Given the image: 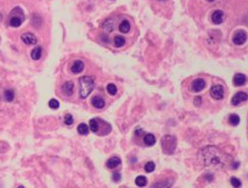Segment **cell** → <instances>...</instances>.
Instances as JSON below:
<instances>
[{
	"label": "cell",
	"instance_id": "cell-9",
	"mask_svg": "<svg viewBox=\"0 0 248 188\" xmlns=\"http://www.w3.org/2000/svg\"><path fill=\"white\" fill-rule=\"evenodd\" d=\"M205 86L204 80L201 78H198L194 80L192 84V90L195 92H198L203 90Z\"/></svg>",
	"mask_w": 248,
	"mask_h": 188
},
{
	"label": "cell",
	"instance_id": "cell-2",
	"mask_svg": "<svg viewBox=\"0 0 248 188\" xmlns=\"http://www.w3.org/2000/svg\"><path fill=\"white\" fill-rule=\"evenodd\" d=\"M79 95L84 99L91 94L94 88V80L90 76H82L79 79Z\"/></svg>",
	"mask_w": 248,
	"mask_h": 188
},
{
	"label": "cell",
	"instance_id": "cell-8",
	"mask_svg": "<svg viewBox=\"0 0 248 188\" xmlns=\"http://www.w3.org/2000/svg\"><path fill=\"white\" fill-rule=\"evenodd\" d=\"M21 39L24 43L27 45H35L37 42V39L34 35L31 33L23 34L21 36Z\"/></svg>",
	"mask_w": 248,
	"mask_h": 188
},
{
	"label": "cell",
	"instance_id": "cell-31",
	"mask_svg": "<svg viewBox=\"0 0 248 188\" xmlns=\"http://www.w3.org/2000/svg\"><path fill=\"white\" fill-rule=\"evenodd\" d=\"M113 180L115 183H118L121 180V175L120 173L115 172L113 175Z\"/></svg>",
	"mask_w": 248,
	"mask_h": 188
},
{
	"label": "cell",
	"instance_id": "cell-19",
	"mask_svg": "<svg viewBox=\"0 0 248 188\" xmlns=\"http://www.w3.org/2000/svg\"><path fill=\"white\" fill-rule=\"evenodd\" d=\"M42 48L39 46L35 48L31 52V58L34 60H38L41 58Z\"/></svg>",
	"mask_w": 248,
	"mask_h": 188
},
{
	"label": "cell",
	"instance_id": "cell-34",
	"mask_svg": "<svg viewBox=\"0 0 248 188\" xmlns=\"http://www.w3.org/2000/svg\"><path fill=\"white\" fill-rule=\"evenodd\" d=\"M159 1H164L165 0H159Z\"/></svg>",
	"mask_w": 248,
	"mask_h": 188
},
{
	"label": "cell",
	"instance_id": "cell-25",
	"mask_svg": "<svg viewBox=\"0 0 248 188\" xmlns=\"http://www.w3.org/2000/svg\"><path fill=\"white\" fill-rule=\"evenodd\" d=\"M15 97L14 92L12 89H7L4 92V97L7 102H11L13 101Z\"/></svg>",
	"mask_w": 248,
	"mask_h": 188
},
{
	"label": "cell",
	"instance_id": "cell-30",
	"mask_svg": "<svg viewBox=\"0 0 248 188\" xmlns=\"http://www.w3.org/2000/svg\"><path fill=\"white\" fill-rule=\"evenodd\" d=\"M231 184L235 187H240L241 185V181L237 178L232 177L231 178Z\"/></svg>",
	"mask_w": 248,
	"mask_h": 188
},
{
	"label": "cell",
	"instance_id": "cell-29",
	"mask_svg": "<svg viewBox=\"0 0 248 188\" xmlns=\"http://www.w3.org/2000/svg\"><path fill=\"white\" fill-rule=\"evenodd\" d=\"M64 121H65V124H67L68 126L71 125L74 122L73 118L72 115L68 114L65 116Z\"/></svg>",
	"mask_w": 248,
	"mask_h": 188
},
{
	"label": "cell",
	"instance_id": "cell-27",
	"mask_svg": "<svg viewBox=\"0 0 248 188\" xmlns=\"http://www.w3.org/2000/svg\"><path fill=\"white\" fill-rule=\"evenodd\" d=\"M155 169V164L152 161H150L145 165L144 170L147 173L152 172Z\"/></svg>",
	"mask_w": 248,
	"mask_h": 188
},
{
	"label": "cell",
	"instance_id": "cell-12",
	"mask_svg": "<svg viewBox=\"0 0 248 188\" xmlns=\"http://www.w3.org/2000/svg\"><path fill=\"white\" fill-rule=\"evenodd\" d=\"M233 84L236 86H241L246 82V77L243 74H236L233 77Z\"/></svg>",
	"mask_w": 248,
	"mask_h": 188
},
{
	"label": "cell",
	"instance_id": "cell-24",
	"mask_svg": "<svg viewBox=\"0 0 248 188\" xmlns=\"http://www.w3.org/2000/svg\"><path fill=\"white\" fill-rule=\"evenodd\" d=\"M229 123L233 126H236L240 122V118L237 114H231L229 116Z\"/></svg>",
	"mask_w": 248,
	"mask_h": 188
},
{
	"label": "cell",
	"instance_id": "cell-18",
	"mask_svg": "<svg viewBox=\"0 0 248 188\" xmlns=\"http://www.w3.org/2000/svg\"><path fill=\"white\" fill-rule=\"evenodd\" d=\"M131 26L129 22L127 20H124L122 21L118 27V29L121 33H128L130 31Z\"/></svg>",
	"mask_w": 248,
	"mask_h": 188
},
{
	"label": "cell",
	"instance_id": "cell-5",
	"mask_svg": "<svg viewBox=\"0 0 248 188\" xmlns=\"http://www.w3.org/2000/svg\"><path fill=\"white\" fill-rule=\"evenodd\" d=\"M247 37L246 32L241 30L235 32L233 36L232 41L236 45H243L246 42Z\"/></svg>",
	"mask_w": 248,
	"mask_h": 188
},
{
	"label": "cell",
	"instance_id": "cell-23",
	"mask_svg": "<svg viewBox=\"0 0 248 188\" xmlns=\"http://www.w3.org/2000/svg\"><path fill=\"white\" fill-rule=\"evenodd\" d=\"M135 182L136 185H137V186L142 187L145 186L147 185V179L146 176H144V175H140V176H137V178H136Z\"/></svg>",
	"mask_w": 248,
	"mask_h": 188
},
{
	"label": "cell",
	"instance_id": "cell-21",
	"mask_svg": "<svg viewBox=\"0 0 248 188\" xmlns=\"http://www.w3.org/2000/svg\"><path fill=\"white\" fill-rule=\"evenodd\" d=\"M78 133L81 135H87L89 133V128L84 123H81L79 124L77 128Z\"/></svg>",
	"mask_w": 248,
	"mask_h": 188
},
{
	"label": "cell",
	"instance_id": "cell-11",
	"mask_svg": "<svg viewBox=\"0 0 248 188\" xmlns=\"http://www.w3.org/2000/svg\"><path fill=\"white\" fill-rule=\"evenodd\" d=\"M224 13L222 11L217 10L214 11L212 16V20L215 24H221L223 21Z\"/></svg>",
	"mask_w": 248,
	"mask_h": 188
},
{
	"label": "cell",
	"instance_id": "cell-28",
	"mask_svg": "<svg viewBox=\"0 0 248 188\" xmlns=\"http://www.w3.org/2000/svg\"><path fill=\"white\" fill-rule=\"evenodd\" d=\"M48 105L51 109H57L58 108V107L60 106V103L58 100H56L55 98H52L49 101Z\"/></svg>",
	"mask_w": 248,
	"mask_h": 188
},
{
	"label": "cell",
	"instance_id": "cell-6",
	"mask_svg": "<svg viewBox=\"0 0 248 188\" xmlns=\"http://www.w3.org/2000/svg\"><path fill=\"white\" fill-rule=\"evenodd\" d=\"M224 89L222 86L217 85L212 87L210 90V94L215 100H221L224 97Z\"/></svg>",
	"mask_w": 248,
	"mask_h": 188
},
{
	"label": "cell",
	"instance_id": "cell-16",
	"mask_svg": "<svg viewBox=\"0 0 248 188\" xmlns=\"http://www.w3.org/2000/svg\"><path fill=\"white\" fill-rule=\"evenodd\" d=\"M102 28L104 31L106 33L111 32L114 29L113 21L111 19H107L103 24Z\"/></svg>",
	"mask_w": 248,
	"mask_h": 188
},
{
	"label": "cell",
	"instance_id": "cell-20",
	"mask_svg": "<svg viewBox=\"0 0 248 188\" xmlns=\"http://www.w3.org/2000/svg\"><path fill=\"white\" fill-rule=\"evenodd\" d=\"M90 127L93 133L97 134L99 131V121L97 119L93 118L89 121Z\"/></svg>",
	"mask_w": 248,
	"mask_h": 188
},
{
	"label": "cell",
	"instance_id": "cell-7",
	"mask_svg": "<svg viewBox=\"0 0 248 188\" xmlns=\"http://www.w3.org/2000/svg\"><path fill=\"white\" fill-rule=\"evenodd\" d=\"M248 98L247 93L245 92L240 91L236 93L231 100V103L233 105L238 106L241 102L246 101Z\"/></svg>",
	"mask_w": 248,
	"mask_h": 188
},
{
	"label": "cell",
	"instance_id": "cell-10",
	"mask_svg": "<svg viewBox=\"0 0 248 188\" xmlns=\"http://www.w3.org/2000/svg\"><path fill=\"white\" fill-rule=\"evenodd\" d=\"M74 83L72 81H67L62 86L63 93L66 96L70 97L73 93Z\"/></svg>",
	"mask_w": 248,
	"mask_h": 188
},
{
	"label": "cell",
	"instance_id": "cell-13",
	"mask_svg": "<svg viewBox=\"0 0 248 188\" xmlns=\"http://www.w3.org/2000/svg\"><path fill=\"white\" fill-rule=\"evenodd\" d=\"M84 62L81 60H76L74 62L71 68L72 73L75 74H78L81 73L84 69Z\"/></svg>",
	"mask_w": 248,
	"mask_h": 188
},
{
	"label": "cell",
	"instance_id": "cell-3",
	"mask_svg": "<svg viewBox=\"0 0 248 188\" xmlns=\"http://www.w3.org/2000/svg\"><path fill=\"white\" fill-rule=\"evenodd\" d=\"M177 146L176 138L173 136L165 135L161 139V147L165 154L170 155L174 154Z\"/></svg>",
	"mask_w": 248,
	"mask_h": 188
},
{
	"label": "cell",
	"instance_id": "cell-33",
	"mask_svg": "<svg viewBox=\"0 0 248 188\" xmlns=\"http://www.w3.org/2000/svg\"><path fill=\"white\" fill-rule=\"evenodd\" d=\"M207 1L209 2H214V1H215V0H207Z\"/></svg>",
	"mask_w": 248,
	"mask_h": 188
},
{
	"label": "cell",
	"instance_id": "cell-15",
	"mask_svg": "<svg viewBox=\"0 0 248 188\" xmlns=\"http://www.w3.org/2000/svg\"><path fill=\"white\" fill-rule=\"evenodd\" d=\"M93 106L97 109H102L105 105V101L102 97H94L91 100Z\"/></svg>",
	"mask_w": 248,
	"mask_h": 188
},
{
	"label": "cell",
	"instance_id": "cell-4",
	"mask_svg": "<svg viewBox=\"0 0 248 188\" xmlns=\"http://www.w3.org/2000/svg\"><path fill=\"white\" fill-rule=\"evenodd\" d=\"M11 16H12L9 19V24L12 27H19L24 19V14L22 9L19 7H15L11 11Z\"/></svg>",
	"mask_w": 248,
	"mask_h": 188
},
{
	"label": "cell",
	"instance_id": "cell-22",
	"mask_svg": "<svg viewBox=\"0 0 248 188\" xmlns=\"http://www.w3.org/2000/svg\"><path fill=\"white\" fill-rule=\"evenodd\" d=\"M126 40L124 37L118 35L114 38V43L115 47L116 48H121L125 45Z\"/></svg>",
	"mask_w": 248,
	"mask_h": 188
},
{
	"label": "cell",
	"instance_id": "cell-32",
	"mask_svg": "<svg viewBox=\"0 0 248 188\" xmlns=\"http://www.w3.org/2000/svg\"><path fill=\"white\" fill-rule=\"evenodd\" d=\"M194 103H195L196 105H197V104L199 105V103H201V98L200 97H196L195 99H194Z\"/></svg>",
	"mask_w": 248,
	"mask_h": 188
},
{
	"label": "cell",
	"instance_id": "cell-14",
	"mask_svg": "<svg viewBox=\"0 0 248 188\" xmlns=\"http://www.w3.org/2000/svg\"><path fill=\"white\" fill-rule=\"evenodd\" d=\"M121 160L117 157H113L108 160L106 162V166L109 169H113L121 164Z\"/></svg>",
	"mask_w": 248,
	"mask_h": 188
},
{
	"label": "cell",
	"instance_id": "cell-1",
	"mask_svg": "<svg viewBox=\"0 0 248 188\" xmlns=\"http://www.w3.org/2000/svg\"><path fill=\"white\" fill-rule=\"evenodd\" d=\"M197 157L199 162L207 167L223 169L232 163L230 155L213 145H208L200 149Z\"/></svg>",
	"mask_w": 248,
	"mask_h": 188
},
{
	"label": "cell",
	"instance_id": "cell-35",
	"mask_svg": "<svg viewBox=\"0 0 248 188\" xmlns=\"http://www.w3.org/2000/svg\"><path fill=\"white\" fill-rule=\"evenodd\" d=\"M112 1H113V0H112Z\"/></svg>",
	"mask_w": 248,
	"mask_h": 188
},
{
	"label": "cell",
	"instance_id": "cell-26",
	"mask_svg": "<svg viewBox=\"0 0 248 188\" xmlns=\"http://www.w3.org/2000/svg\"><path fill=\"white\" fill-rule=\"evenodd\" d=\"M106 89H107V91L108 92V93L111 95H115L118 91L116 86L113 83H110L107 85Z\"/></svg>",
	"mask_w": 248,
	"mask_h": 188
},
{
	"label": "cell",
	"instance_id": "cell-17",
	"mask_svg": "<svg viewBox=\"0 0 248 188\" xmlns=\"http://www.w3.org/2000/svg\"><path fill=\"white\" fill-rule=\"evenodd\" d=\"M144 142L148 146H152L156 143V138L152 134H148L144 137Z\"/></svg>",
	"mask_w": 248,
	"mask_h": 188
}]
</instances>
